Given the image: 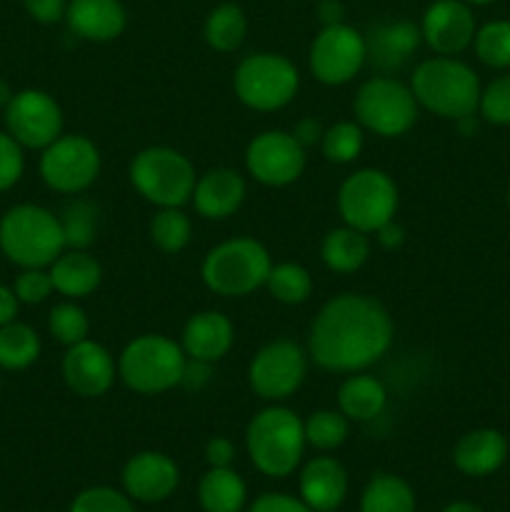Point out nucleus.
<instances>
[{
  "label": "nucleus",
  "mask_w": 510,
  "mask_h": 512,
  "mask_svg": "<svg viewBox=\"0 0 510 512\" xmlns=\"http://www.w3.org/2000/svg\"><path fill=\"white\" fill-rule=\"evenodd\" d=\"M65 20L78 38L108 43L123 33L128 13L120 0H70Z\"/></svg>",
  "instance_id": "nucleus-22"
},
{
  "label": "nucleus",
  "mask_w": 510,
  "mask_h": 512,
  "mask_svg": "<svg viewBox=\"0 0 510 512\" xmlns=\"http://www.w3.org/2000/svg\"><path fill=\"white\" fill-rule=\"evenodd\" d=\"M115 360L105 345L85 338L63 355V380L80 398H100L115 383Z\"/></svg>",
  "instance_id": "nucleus-16"
},
{
  "label": "nucleus",
  "mask_w": 510,
  "mask_h": 512,
  "mask_svg": "<svg viewBox=\"0 0 510 512\" xmlns=\"http://www.w3.org/2000/svg\"><path fill=\"white\" fill-rule=\"evenodd\" d=\"M348 495V473L335 458H313L300 473V500L313 512H333Z\"/></svg>",
  "instance_id": "nucleus-21"
},
{
  "label": "nucleus",
  "mask_w": 510,
  "mask_h": 512,
  "mask_svg": "<svg viewBox=\"0 0 510 512\" xmlns=\"http://www.w3.org/2000/svg\"><path fill=\"white\" fill-rule=\"evenodd\" d=\"M393 345V318L373 295L340 293L310 325L308 355L328 373H360Z\"/></svg>",
  "instance_id": "nucleus-1"
},
{
  "label": "nucleus",
  "mask_w": 510,
  "mask_h": 512,
  "mask_svg": "<svg viewBox=\"0 0 510 512\" xmlns=\"http://www.w3.org/2000/svg\"><path fill=\"white\" fill-rule=\"evenodd\" d=\"M420 28L410 20H390V23H378L365 35V48H368V60L380 70H398L413 58L418 50Z\"/></svg>",
  "instance_id": "nucleus-23"
},
{
  "label": "nucleus",
  "mask_w": 510,
  "mask_h": 512,
  "mask_svg": "<svg viewBox=\"0 0 510 512\" xmlns=\"http://www.w3.org/2000/svg\"><path fill=\"white\" fill-rule=\"evenodd\" d=\"M320 255H323V263L328 265L333 273H355V270L363 268L365 260L370 258L368 233H360V230L350 228V225L333 228L323 238Z\"/></svg>",
  "instance_id": "nucleus-28"
},
{
  "label": "nucleus",
  "mask_w": 510,
  "mask_h": 512,
  "mask_svg": "<svg viewBox=\"0 0 510 512\" xmlns=\"http://www.w3.org/2000/svg\"><path fill=\"white\" fill-rule=\"evenodd\" d=\"M180 483V470L173 458L155 450L133 455L123 468V488L130 500L138 503H160L175 493Z\"/></svg>",
  "instance_id": "nucleus-18"
},
{
  "label": "nucleus",
  "mask_w": 510,
  "mask_h": 512,
  "mask_svg": "<svg viewBox=\"0 0 510 512\" xmlns=\"http://www.w3.org/2000/svg\"><path fill=\"white\" fill-rule=\"evenodd\" d=\"M398 200V185L380 168L355 170L338 190V210L343 223L368 235L395 218Z\"/></svg>",
  "instance_id": "nucleus-10"
},
{
  "label": "nucleus",
  "mask_w": 510,
  "mask_h": 512,
  "mask_svg": "<svg viewBox=\"0 0 510 512\" xmlns=\"http://www.w3.org/2000/svg\"><path fill=\"white\" fill-rule=\"evenodd\" d=\"M273 260L255 238H230L208 250L203 260V283L220 298H243L265 285Z\"/></svg>",
  "instance_id": "nucleus-6"
},
{
  "label": "nucleus",
  "mask_w": 510,
  "mask_h": 512,
  "mask_svg": "<svg viewBox=\"0 0 510 512\" xmlns=\"http://www.w3.org/2000/svg\"><path fill=\"white\" fill-rule=\"evenodd\" d=\"M100 150L85 135H60L40 155V178L55 193L75 195L88 190L100 175Z\"/></svg>",
  "instance_id": "nucleus-11"
},
{
  "label": "nucleus",
  "mask_w": 510,
  "mask_h": 512,
  "mask_svg": "<svg viewBox=\"0 0 510 512\" xmlns=\"http://www.w3.org/2000/svg\"><path fill=\"white\" fill-rule=\"evenodd\" d=\"M508 205H510V193H508Z\"/></svg>",
  "instance_id": "nucleus-53"
},
{
  "label": "nucleus",
  "mask_w": 510,
  "mask_h": 512,
  "mask_svg": "<svg viewBox=\"0 0 510 512\" xmlns=\"http://www.w3.org/2000/svg\"><path fill=\"white\" fill-rule=\"evenodd\" d=\"M265 285L270 295L285 305H303L313 295V275L298 263L273 265Z\"/></svg>",
  "instance_id": "nucleus-32"
},
{
  "label": "nucleus",
  "mask_w": 510,
  "mask_h": 512,
  "mask_svg": "<svg viewBox=\"0 0 510 512\" xmlns=\"http://www.w3.org/2000/svg\"><path fill=\"white\" fill-rule=\"evenodd\" d=\"M195 168L180 150L168 145L145 148L130 160V183L158 208H180L193 198Z\"/></svg>",
  "instance_id": "nucleus-7"
},
{
  "label": "nucleus",
  "mask_w": 510,
  "mask_h": 512,
  "mask_svg": "<svg viewBox=\"0 0 510 512\" xmlns=\"http://www.w3.org/2000/svg\"><path fill=\"white\" fill-rule=\"evenodd\" d=\"M245 445L255 468L268 478H288L300 465L305 440V423L283 405L260 410L245 430Z\"/></svg>",
  "instance_id": "nucleus-3"
},
{
  "label": "nucleus",
  "mask_w": 510,
  "mask_h": 512,
  "mask_svg": "<svg viewBox=\"0 0 510 512\" xmlns=\"http://www.w3.org/2000/svg\"><path fill=\"white\" fill-rule=\"evenodd\" d=\"M320 145H323L325 160H330V163L335 165L353 163V160L363 153V145H365L363 128H360V123H350V120L335 123L325 130Z\"/></svg>",
  "instance_id": "nucleus-36"
},
{
  "label": "nucleus",
  "mask_w": 510,
  "mask_h": 512,
  "mask_svg": "<svg viewBox=\"0 0 510 512\" xmlns=\"http://www.w3.org/2000/svg\"><path fill=\"white\" fill-rule=\"evenodd\" d=\"M25 10L33 15L38 23H58L65 18L68 0H23Z\"/></svg>",
  "instance_id": "nucleus-44"
},
{
  "label": "nucleus",
  "mask_w": 510,
  "mask_h": 512,
  "mask_svg": "<svg viewBox=\"0 0 510 512\" xmlns=\"http://www.w3.org/2000/svg\"><path fill=\"white\" fill-rule=\"evenodd\" d=\"M25 170L23 145L10 133H0V193L13 188Z\"/></svg>",
  "instance_id": "nucleus-41"
},
{
  "label": "nucleus",
  "mask_w": 510,
  "mask_h": 512,
  "mask_svg": "<svg viewBox=\"0 0 510 512\" xmlns=\"http://www.w3.org/2000/svg\"><path fill=\"white\" fill-rule=\"evenodd\" d=\"M60 225H63L65 248L88 250L98 238V210L85 200H75L63 210Z\"/></svg>",
  "instance_id": "nucleus-34"
},
{
  "label": "nucleus",
  "mask_w": 510,
  "mask_h": 512,
  "mask_svg": "<svg viewBox=\"0 0 510 512\" xmlns=\"http://www.w3.org/2000/svg\"><path fill=\"white\" fill-rule=\"evenodd\" d=\"M18 310H20V300L15 295L13 288L8 285H0V328L8 323H13L18 318Z\"/></svg>",
  "instance_id": "nucleus-48"
},
{
  "label": "nucleus",
  "mask_w": 510,
  "mask_h": 512,
  "mask_svg": "<svg viewBox=\"0 0 510 512\" xmlns=\"http://www.w3.org/2000/svg\"><path fill=\"white\" fill-rule=\"evenodd\" d=\"M443 512H483L475 503H468V500H458V503H450Z\"/></svg>",
  "instance_id": "nucleus-50"
},
{
  "label": "nucleus",
  "mask_w": 510,
  "mask_h": 512,
  "mask_svg": "<svg viewBox=\"0 0 510 512\" xmlns=\"http://www.w3.org/2000/svg\"><path fill=\"white\" fill-rule=\"evenodd\" d=\"M48 330L58 343L63 345H75L80 340L88 338L90 333V320L85 315V310L78 303L68 300V303H60L50 310L48 315Z\"/></svg>",
  "instance_id": "nucleus-38"
},
{
  "label": "nucleus",
  "mask_w": 510,
  "mask_h": 512,
  "mask_svg": "<svg viewBox=\"0 0 510 512\" xmlns=\"http://www.w3.org/2000/svg\"><path fill=\"white\" fill-rule=\"evenodd\" d=\"M475 53L488 68H510V20H490L475 30Z\"/></svg>",
  "instance_id": "nucleus-35"
},
{
  "label": "nucleus",
  "mask_w": 510,
  "mask_h": 512,
  "mask_svg": "<svg viewBox=\"0 0 510 512\" xmlns=\"http://www.w3.org/2000/svg\"><path fill=\"white\" fill-rule=\"evenodd\" d=\"M508 458V440L500 430L478 428L465 433L455 443L453 463L455 468L470 478H485L495 473Z\"/></svg>",
  "instance_id": "nucleus-24"
},
{
  "label": "nucleus",
  "mask_w": 510,
  "mask_h": 512,
  "mask_svg": "<svg viewBox=\"0 0 510 512\" xmlns=\"http://www.w3.org/2000/svg\"><path fill=\"white\" fill-rule=\"evenodd\" d=\"M333 512H335V510H333Z\"/></svg>",
  "instance_id": "nucleus-54"
},
{
  "label": "nucleus",
  "mask_w": 510,
  "mask_h": 512,
  "mask_svg": "<svg viewBox=\"0 0 510 512\" xmlns=\"http://www.w3.org/2000/svg\"><path fill=\"white\" fill-rule=\"evenodd\" d=\"M245 35H248V18L240 5L223 3L210 10L205 20V40L210 48L218 53H233L243 45Z\"/></svg>",
  "instance_id": "nucleus-30"
},
{
  "label": "nucleus",
  "mask_w": 510,
  "mask_h": 512,
  "mask_svg": "<svg viewBox=\"0 0 510 512\" xmlns=\"http://www.w3.org/2000/svg\"><path fill=\"white\" fill-rule=\"evenodd\" d=\"M360 512H415V493L400 475L378 473L365 485Z\"/></svg>",
  "instance_id": "nucleus-29"
},
{
  "label": "nucleus",
  "mask_w": 510,
  "mask_h": 512,
  "mask_svg": "<svg viewBox=\"0 0 510 512\" xmlns=\"http://www.w3.org/2000/svg\"><path fill=\"white\" fill-rule=\"evenodd\" d=\"M323 133H325L323 125H320L315 118H303L298 125H295V130H293L295 140H298L303 148L320 143V140H323Z\"/></svg>",
  "instance_id": "nucleus-47"
},
{
  "label": "nucleus",
  "mask_w": 510,
  "mask_h": 512,
  "mask_svg": "<svg viewBox=\"0 0 510 512\" xmlns=\"http://www.w3.org/2000/svg\"><path fill=\"white\" fill-rule=\"evenodd\" d=\"M193 225L180 208H158L150 220V240L163 253H180L190 243Z\"/></svg>",
  "instance_id": "nucleus-33"
},
{
  "label": "nucleus",
  "mask_w": 510,
  "mask_h": 512,
  "mask_svg": "<svg viewBox=\"0 0 510 512\" xmlns=\"http://www.w3.org/2000/svg\"><path fill=\"white\" fill-rule=\"evenodd\" d=\"M465 3H473V5H488V3H493V0H465Z\"/></svg>",
  "instance_id": "nucleus-52"
},
{
  "label": "nucleus",
  "mask_w": 510,
  "mask_h": 512,
  "mask_svg": "<svg viewBox=\"0 0 510 512\" xmlns=\"http://www.w3.org/2000/svg\"><path fill=\"white\" fill-rule=\"evenodd\" d=\"M205 460H208L210 468H230L235 460V445L233 440L223 438H210L208 445H205Z\"/></svg>",
  "instance_id": "nucleus-45"
},
{
  "label": "nucleus",
  "mask_w": 510,
  "mask_h": 512,
  "mask_svg": "<svg viewBox=\"0 0 510 512\" xmlns=\"http://www.w3.org/2000/svg\"><path fill=\"white\" fill-rule=\"evenodd\" d=\"M40 358V338L30 325L8 323L0 328V368L25 370Z\"/></svg>",
  "instance_id": "nucleus-31"
},
{
  "label": "nucleus",
  "mask_w": 510,
  "mask_h": 512,
  "mask_svg": "<svg viewBox=\"0 0 510 512\" xmlns=\"http://www.w3.org/2000/svg\"><path fill=\"white\" fill-rule=\"evenodd\" d=\"M350 425L340 410H315L305 420V440L318 450H338L348 440Z\"/></svg>",
  "instance_id": "nucleus-37"
},
{
  "label": "nucleus",
  "mask_w": 510,
  "mask_h": 512,
  "mask_svg": "<svg viewBox=\"0 0 510 512\" xmlns=\"http://www.w3.org/2000/svg\"><path fill=\"white\" fill-rule=\"evenodd\" d=\"M198 500L205 512H240L248 503V488L233 468H210L200 478Z\"/></svg>",
  "instance_id": "nucleus-27"
},
{
  "label": "nucleus",
  "mask_w": 510,
  "mask_h": 512,
  "mask_svg": "<svg viewBox=\"0 0 510 512\" xmlns=\"http://www.w3.org/2000/svg\"><path fill=\"white\" fill-rule=\"evenodd\" d=\"M410 90L418 105L445 120L473 115L483 93L475 70L453 55L423 60L410 78Z\"/></svg>",
  "instance_id": "nucleus-2"
},
{
  "label": "nucleus",
  "mask_w": 510,
  "mask_h": 512,
  "mask_svg": "<svg viewBox=\"0 0 510 512\" xmlns=\"http://www.w3.org/2000/svg\"><path fill=\"white\" fill-rule=\"evenodd\" d=\"M423 40L438 55H458L473 43L475 18L465 0H435L420 25Z\"/></svg>",
  "instance_id": "nucleus-17"
},
{
  "label": "nucleus",
  "mask_w": 510,
  "mask_h": 512,
  "mask_svg": "<svg viewBox=\"0 0 510 512\" xmlns=\"http://www.w3.org/2000/svg\"><path fill=\"white\" fill-rule=\"evenodd\" d=\"M70 512H135L128 493H118L115 488H88L75 495Z\"/></svg>",
  "instance_id": "nucleus-39"
},
{
  "label": "nucleus",
  "mask_w": 510,
  "mask_h": 512,
  "mask_svg": "<svg viewBox=\"0 0 510 512\" xmlns=\"http://www.w3.org/2000/svg\"><path fill=\"white\" fill-rule=\"evenodd\" d=\"M235 328L220 310H200L190 315L183 328V350L190 360L218 363L233 348Z\"/></svg>",
  "instance_id": "nucleus-20"
},
{
  "label": "nucleus",
  "mask_w": 510,
  "mask_h": 512,
  "mask_svg": "<svg viewBox=\"0 0 510 512\" xmlns=\"http://www.w3.org/2000/svg\"><path fill=\"white\" fill-rule=\"evenodd\" d=\"M318 13H320V20H323V25L343 23V5H340L338 0H325V3H320Z\"/></svg>",
  "instance_id": "nucleus-49"
},
{
  "label": "nucleus",
  "mask_w": 510,
  "mask_h": 512,
  "mask_svg": "<svg viewBox=\"0 0 510 512\" xmlns=\"http://www.w3.org/2000/svg\"><path fill=\"white\" fill-rule=\"evenodd\" d=\"M245 168L258 183L283 188L295 183L305 170V148L285 130H265L255 135L245 150Z\"/></svg>",
  "instance_id": "nucleus-15"
},
{
  "label": "nucleus",
  "mask_w": 510,
  "mask_h": 512,
  "mask_svg": "<svg viewBox=\"0 0 510 512\" xmlns=\"http://www.w3.org/2000/svg\"><path fill=\"white\" fill-rule=\"evenodd\" d=\"M10 98H13V90H10V85L5 83L3 78H0V110H5V108H8Z\"/></svg>",
  "instance_id": "nucleus-51"
},
{
  "label": "nucleus",
  "mask_w": 510,
  "mask_h": 512,
  "mask_svg": "<svg viewBox=\"0 0 510 512\" xmlns=\"http://www.w3.org/2000/svg\"><path fill=\"white\" fill-rule=\"evenodd\" d=\"M353 110L360 128L380 138H400L418 120V100L410 85L388 75L365 80L355 93Z\"/></svg>",
  "instance_id": "nucleus-8"
},
{
  "label": "nucleus",
  "mask_w": 510,
  "mask_h": 512,
  "mask_svg": "<svg viewBox=\"0 0 510 512\" xmlns=\"http://www.w3.org/2000/svg\"><path fill=\"white\" fill-rule=\"evenodd\" d=\"M245 180L238 170L233 168H213L195 180L193 205L195 213L205 220H225L238 213L243 205Z\"/></svg>",
  "instance_id": "nucleus-19"
},
{
  "label": "nucleus",
  "mask_w": 510,
  "mask_h": 512,
  "mask_svg": "<svg viewBox=\"0 0 510 512\" xmlns=\"http://www.w3.org/2000/svg\"><path fill=\"white\" fill-rule=\"evenodd\" d=\"M388 405V390L373 375L353 373L338 390L340 413L355 423H370Z\"/></svg>",
  "instance_id": "nucleus-26"
},
{
  "label": "nucleus",
  "mask_w": 510,
  "mask_h": 512,
  "mask_svg": "<svg viewBox=\"0 0 510 512\" xmlns=\"http://www.w3.org/2000/svg\"><path fill=\"white\" fill-rule=\"evenodd\" d=\"M0 250L20 268H48L65 250L60 218L43 205H15L0 218Z\"/></svg>",
  "instance_id": "nucleus-4"
},
{
  "label": "nucleus",
  "mask_w": 510,
  "mask_h": 512,
  "mask_svg": "<svg viewBox=\"0 0 510 512\" xmlns=\"http://www.w3.org/2000/svg\"><path fill=\"white\" fill-rule=\"evenodd\" d=\"M48 273L53 288L60 295H65L68 300H80L98 290L100 280H103V265L88 250L68 248L55 258Z\"/></svg>",
  "instance_id": "nucleus-25"
},
{
  "label": "nucleus",
  "mask_w": 510,
  "mask_h": 512,
  "mask_svg": "<svg viewBox=\"0 0 510 512\" xmlns=\"http://www.w3.org/2000/svg\"><path fill=\"white\" fill-rule=\"evenodd\" d=\"M5 128L23 148L45 150L63 135V110L45 90H20L5 108Z\"/></svg>",
  "instance_id": "nucleus-14"
},
{
  "label": "nucleus",
  "mask_w": 510,
  "mask_h": 512,
  "mask_svg": "<svg viewBox=\"0 0 510 512\" xmlns=\"http://www.w3.org/2000/svg\"><path fill=\"white\" fill-rule=\"evenodd\" d=\"M478 110L488 123L510 125V75H500L485 85Z\"/></svg>",
  "instance_id": "nucleus-40"
},
{
  "label": "nucleus",
  "mask_w": 510,
  "mask_h": 512,
  "mask_svg": "<svg viewBox=\"0 0 510 512\" xmlns=\"http://www.w3.org/2000/svg\"><path fill=\"white\" fill-rule=\"evenodd\" d=\"M183 345L168 335L145 333L130 340L118 358V375L130 390L140 395H160L183 383L185 375Z\"/></svg>",
  "instance_id": "nucleus-5"
},
{
  "label": "nucleus",
  "mask_w": 510,
  "mask_h": 512,
  "mask_svg": "<svg viewBox=\"0 0 510 512\" xmlns=\"http://www.w3.org/2000/svg\"><path fill=\"white\" fill-rule=\"evenodd\" d=\"M233 88L240 103L260 113H270L285 108L295 98L300 73L285 55L253 53L235 68Z\"/></svg>",
  "instance_id": "nucleus-9"
},
{
  "label": "nucleus",
  "mask_w": 510,
  "mask_h": 512,
  "mask_svg": "<svg viewBox=\"0 0 510 512\" xmlns=\"http://www.w3.org/2000/svg\"><path fill=\"white\" fill-rule=\"evenodd\" d=\"M375 235H378L380 248L385 250H398L400 245L405 243V228L400 223H395V218L388 220L385 225H380V228L375 230Z\"/></svg>",
  "instance_id": "nucleus-46"
},
{
  "label": "nucleus",
  "mask_w": 510,
  "mask_h": 512,
  "mask_svg": "<svg viewBox=\"0 0 510 512\" xmlns=\"http://www.w3.org/2000/svg\"><path fill=\"white\" fill-rule=\"evenodd\" d=\"M308 350L293 340H273L255 353L248 368V383L255 395L270 403L288 400L308 375Z\"/></svg>",
  "instance_id": "nucleus-12"
},
{
  "label": "nucleus",
  "mask_w": 510,
  "mask_h": 512,
  "mask_svg": "<svg viewBox=\"0 0 510 512\" xmlns=\"http://www.w3.org/2000/svg\"><path fill=\"white\" fill-rule=\"evenodd\" d=\"M248 512H313L303 500L285 493H265L250 505Z\"/></svg>",
  "instance_id": "nucleus-43"
},
{
  "label": "nucleus",
  "mask_w": 510,
  "mask_h": 512,
  "mask_svg": "<svg viewBox=\"0 0 510 512\" xmlns=\"http://www.w3.org/2000/svg\"><path fill=\"white\" fill-rule=\"evenodd\" d=\"M368 60L365 35L345 23L323 25L310 45L308 65L323 85H345L360 73Z\"/></svg>",
  "instance_id": "nucleus-13"
},
{
  "label": "nucleus",
  "mask_w": 510,
  "mask_h": 512,
  "mask_svg": "<svg viewBox=\"0 0 510 512\" xmlns=\"http://www.w3.org/2000/svg\"><path fill=\"white\" fill-rule=\"evenodd\" d=\"M15 295H18L20 303L25 305H38L43 300H48V295L53 293V280L50 273H45V268H23V273L15 278L13 285Z\"/></svg>",
  "instance_id": "nucleus-42"
}]
</instances>
